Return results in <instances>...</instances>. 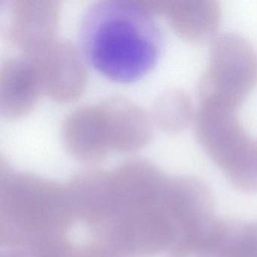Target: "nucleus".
Listing matches in <instances>:
<instances>
[{
  "label": "nucleus",
  "instance_id": "obj_1",
  "mask_svg": "<svg viewBox=\"0 0 257 257\" xmlns=\"http://www.w3.org/2000/svg\"><path fill=\"white\" fill-rule=\"evenodd\" d=\"M171 179L157 167L134 160L111 173L89 171L76 189L78 217L94 239L121 257H155L174 237Z\"/></svg>",
  "mask_w": 257,
  "mask_h": 257
},
{
  "label": "nucleus",
  "instance_id": "obj_2",
  "mask_svg": "<svg viewBox=\"0 0 257 257\" xmlns=\"http://www.w3.org/2000/svg\"><path fill=\"white\" fill-rule=\"evenodd\" d=\"M87 61L114 82L131 83L156 66L162 36L152 12L127 0H103L84 13L79 29Z\"/></svg>",
  "mask_w": 257,
  "mask_h": 257
},
{
  "label": "nucleus",
  "instance_id": "obj_3",
  "mask_svg": "<svg viewBox=\"0 0 257 257\" xmlns=\"http://www.w3.org/2000/svg\"><path fill=\"white\" fill-rule=\"evenodd\" d=\"M78 220L69 186L7 168L0 177V243L24 249L67 236Z\"/></svg>",
  "mask_w": 257,
  "mask_h": 257
},
{
  "label": "nucleus",
  "instance_id": "obj_4",
  "mask_svg": "<svg viewBox=\"0 0 257 257\" xmlns=\"http://www.w3.org/2000/svg\"><path fill=\"white\" fill-rule=\"evenodd\" d=\"M257 84V53L236 34L215 40L198 84L201 106L236 112Z\"/></svg>",
  "mask_w": 257,
  "mask_h": 257
},
{
  "label": "nucleus",
  "instance_id": "obj_5",
  "mask_svg": "<svg viewBox=\"0 0 257 257\" xmlns=\"http://www.w3.org/2000/svg\"><path fill=\"white\" fill-rule=\"evenodd\" d=\"M195 132L201 147L237 189L250 193L257 176L256 146L235 112L201 106Z\"/></svg>",
  "mask_w": 257,
  "mask_h": 257
},
{
  "label": "nucleus",
  "instance_id": "obj_6",
  "mask_svg": "<svg viewBox=\"0 0 257 257\" xmlns=\"http://www.w3.org/2000/svg\"><path fill=\"white\" fill-rule=\"evenodd\" d=\"M64 143L72 155L87 162L100 160L109 150L103 109L84 107L69 117Z\"/></svg>",
  "mask_w": 257,
  "mask_h": 257
},
{
  "label": "nucleus",
  "instance_id": "obj_7",
  "mask_svg": "<svg viewBox=\"0 0 257 257\" xmlns=\"http://www.w3.org/2000/svg\"><path fill=\"white\" fill-rule=\"evenodd\" d=\"M1 78V109L5 117H19L35 103L42 89L34 60L12 59L3 68Z\"/></svg>",
  "mask_w": 257,
  "mask_h": 257
},
{
  "label": "nucleus",
  "instance_id": "obj_8",
  "mask_svg": "<svg viewBox=\"0 0 257 257\" xmlns=\"http://www.w3.org/2000/svg\"><path fill=\"white\" fill-rule=\"evenodd\" d=\"M165 14L174 31L190 43L210 40L220 25V7L214 0L169 1Z\"/></svg>",
  "mask_w": 257,
  "mask_h": 257
},
{
  "label": "nucleus",
  "instance_id": "obj_9",
  "mask_svg": "<svg viewBox=\"0 0 257 257\" xmlns=\"http://www.w3.org/2000/svg\"><path fill=\"white\" fill-rule=\"evenodd\" d=\"M106 120L109 148L128 152L148 142L152 130L143 111L121 100H113L102 107Z\"/></svg>",
  "mask_w": 257,
  "mask_h": 257
},
{
  "label": "nucleus",
  "instance_id": "obj_10",
  "mask_svg": "<svg viewBox=\"0 0 257 257\" xmlns=\"http://www.w3.org/2000/svg\"><path fill=\"white\" fill-rule=\"evenodd\" d=\"M206 257H257V220H219Z\"/></svg>",
  "mask_w": 257,
  "mask_h": 257
},
{
  "label": "nucleus",
  "instance_id": "obj_11",
  "mask_svg": "<svg viewBox=\"0 0 257 257\" xmlns=\"http://www.w3.org/2000/svg\"><path fill=\"white\" fill-rule=\"evenodd\" d=\"M195 116L189 94L177 88L163 93L156 100L153 109V121L167 133L183 132Z\"/></svg>",
  "mask_w": 257,
  "mask_h": 257
},
{
  "label": "nucleus",
  "instance_id": "obj_12",
  "mask_svg": "<svg viewBox=\"0 0 257 257\" xmlns=\"http://www.w3.org/2000/svg\"><path fill=\"white\" fill-rule=\"evenodd\" d=\"M73 257H121L112 247L97 239L75 247Z\"/></svg>",
  "mask_w": 257,
  "mask_h": 257
},
{
  "label": "nucleus",
  "instance_id": "obj_13",
  "mask_svg": "<svg viewBox=\"0 0 257 257\" xmlns=\"http://www.w3.org/2000/svg\"><path fill=\"white\" fill-rule=\"evenodd\" d=\"M0 257H22L20 254L10 249H2Z\"/></svg>",
  "mask_w": 257,
  "mask_h": 257
}]
</instances>
